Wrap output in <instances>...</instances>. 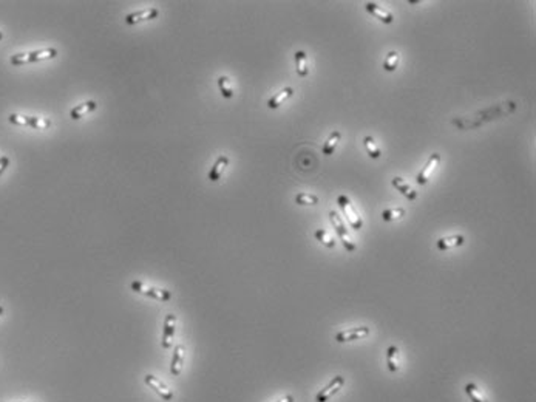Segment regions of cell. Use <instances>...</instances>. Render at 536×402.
Segmentation results:
<instances>
[{
  "label": "cell",
  "instance_id": "4316f807",
  "mask_svg": "<svg viewBox=\"0 0 536 402\" xmlns=\"http://www.w3.org/2000/svg\"><path fill=\"white\" fill-rule=\"evenodd\" d=\"M314 235H316V239H317L325 248H328V249H334V248H336V240H334L325 229H317V231L314 232Z\"/></svg>",
  "mask_w": 536,
  "mask_h": 402
},
{
  "label": "cell",
  "instance_id": "ba28073f",
  "mask_svg": "<svg viewBox=\"0 0 536 402\" xmlns=\"http://www.w3.org/2000/svg\"><path fill=\"white\" fill-rule=\"evenodd\" d=\"M144 382H145L161 399H164V400H172V399H173V391H172L162 380H159L156 376H153V374H145Z\"/></svg>",
  "mask_w": 536,
  "mask_h": 402
},
{
  "label": "cell",
  "instance_id": "ac0fdd59",
  "mask_svg": "<svg viewBox=\"0 0 536 402\" xmlns=\"http://www.w3.org/2000/svg\"><path fill=\"white\" fill-rule=\"evenodd\" d=\"M340 139H342V132H340V130H332V132L329 133L328 139L325 141L323 147H322V153H323L325 156L334 155V152H336V149H337Z\"/></svg>",
  "mask_w": 536,
  "mask_h": 402
},
{
  "label": "cell",
  "instance_id": "603a6c76",
  "mask_svg": "<svg viewBox=\"0 0 536 402\" xmlns=\"http://www.w3.org/2000/svg\"><path fill=\"white\" fill-rule=\"evenodd\" d=\"M363 144H365V149H366V153L369 155V158H373V159H379L380 158V155H382V150H380V147L376 144V141H374V138L373 136H365L363 138Z\"/></svg>",
  "mask_w": 536,
  "mask_h": 402
},
{
  "label": "cell",
  "instance_id": "484cf974",
  "mask_svg": "<svg viewBox=\"0 0 536 402\" xmlns=\"http://www.w3.org/2000/svg\"><path fill=\"white\" fill-rule=\"evenodd\" d=\"M405 217V209L403 208H390L382 212V220L383 222H396Z\"/></svg>",
  "mask_w": 536,
  "mask_h": 402
},
{
  "label": "cell",
  "instance_id": "d6986e66",
  "mask_svg": "<svg viewBox=\"0 0 536 402\" xmlns=\"http://www.w3.org/2000/svg\"><path fill=\"white\" fill-rule=\"evenodd\" d=\"M465 242L464 235H448V237H442L437 240V249L439 251H448V249H453V248H457V246H462Z\"/></svg>",
  "mask_w": 536,
  "mask_h": 402
},
{
  "label": "cell",
  "instance_id": "5b68a950",
  "mask_svg": "<svg viewBox=\"0 0 536 402\" xmlns=\"http://www.w3.org/2000/svg\"><path fill=\"white\" fill-rule=\"evenodd\" d=\"M10 122L14 125H25V127H33L36 130H47L51 127V121L47 118H38V116H24V115H10Z\"/></svg>",
  "mask_w": 536,
  "mask_h": 402
},
{
  "label": "cell",
  "instance_id": "f1b7e54d",
  "mask_svg": "<svg viewBox=\"0 0 536 402\" xmlns=\"http://www.w3.org/2000/svg\"><path fill=\"white\" fill-rule=\"evenodd\" d=\"M8 166H10V158H8V156H2V158H0V176H2V173L7 170Z\"/></svg>",
  "mask_w": 536,
  "mask_h": 402
},
{
  "label": "cell",
  "instance_id": "6da1fadb",
  "mask_svg": "<svg viewBox=\"0 0 536 402\" xmlns=\"http://www.w3.org/2000/svg\"><path fill=\"white\" fill-rule=\"evenodd\" d=\"M56 56H58V50L50 47V48H44V50H36V51L14 54V56H11L10 62H11V65H24V64H33V62L54 59Z\"/></svg>",
  "mask_w": 536,
  "mask_h": 402
},
{
  "label": "cell",
  "instance_id": "30bf717a",
  "mask_svg": "<svg viewBox=\"0 0 536 402\" xmlns=\"http://www.w3.org/2000/svg\"><path fill=\"white\" fill-rule=\"evenodd\" d=\"M159 16V10L158 8H147V10H141V11H135L125 16V22L127 25H136L141 24L144 21H153Z\"/></svg>",
  "mask_w": 536,
  "mask_h": 402
},
{
  "label": "cell",
  "instance_id": "7402d4cb",
  "mask_svg": "<svg viewBox=\"0 0 536 402\" xmlns=\"http://www.w3.org/2000/svg\"><path fill=\"white\" fill-rule=\"evenodd\" d=\"M386 363H388L390 371L396 373L399 370V348L396 345L388 346V350H386Z\"/></svg>",
  "mask_w": 536,
  "mask_h": 402
},
{
  "label": "cell",
  "instance_id": "7c38bea8",
  "mask_svg": "<svg viewBox=\"0 0 536 402\" xmlns=\"http://www.w3.org/2000/svg\"><path fill=\"white\" fill-rule=\"evenodd\" d=\"M175 328H176V316L175 314H167L164 319V330H162V348H170L175 336Z\"/></svg>",
  "mask_w": 536,
  "mask_h": 402
},
{
  "label": "cell",
  "instance_id": "e0dca14e",
  "mask_svg": "<svg viewBox=\"0 0 536 402\" xmlns=\"http://www.w3.org/2000/svg\"><path fill=\"white\" fill-rule=\"evenodd\" d=\"M292 95H294V88L292 87H286V88L280 90L277 95H274L269 101H267V107H269L271 110H275L280 105H283L289 98H292Z\"/></svg>",
  "mask_w": 536,
  "mask_h": 402
},
{
  "label": "cell",
  "instance_id": "cb8c5ba5",
  "mask_svg": "<svg viewBox=\"0 0 536 402\" xmlns=\"http://www.w3.org/2000/svg\"><path fill=\"white\" fill-rule=\"evenodd\" d=\"M399 61H400V54L397 51H390L383 61V70L388 71V73H393L397 70L399 67Z\"/></svg>",
  "mask_w": 536,
  "mask_h": 402
},
{
  "label": "cell",
  "instance_id": "7a4b0ae2",
  "mask_svg": "<svg viewBox=\"0 0 536 402\" xmlns=\"http://www.w3.org/2000/svg\"><path fill=\"white\" fill-rule=\"evenodd\" d=\"M337 205L340 206V209H342L343 215L346 217L348 223L351 225V228H353L354 231H360V229L363 228V220H362V217L359 215V212L356 211L354 205L351 203V199H349L346 195L342 193V195L337 196Z\"/></svg>",
  "mask_w": 536,
  "mask_h": 402
},
{
  "label": "cell",
  "instance_id": "83f0119b",
  "mask_svg": "<svg viewBox=\"0 0 536 402\" xmlns=\"http://www.w3.org/2000/svg\"><path fill=\"white\" fill-rule=\"evenodd\" d=\"M465 393L470 396L471 402H487V397L482 394V391L476 387V383H467Z\"/></svg>",
  "mask_w": 536,
  "mask_h": 402
},
{
  "label": "cell",
  "instance_id": "d4e9b609",
  "mask_svg": "<svg viewBox=\"0 0 536 402\" xmlns=\"http://www.w3.org/2000/svg\"><path fill=\"white\" fill-rule=\"evenodd\" d=\"M218 88H219L223 98H226V99H230L235 95L233 88H232V82H230V79L227 76H219L218 78Z\"/></svg>",
  "mask_w": 536,
  "mask_h": 402
},
{
  "label": "cell",
  "instance_id": "8992f818",
  "mask_svg": "<svg viewBox=\"0 0 536 402\" xmlns=\"http://www.w3.org/2000/svg\"><path fill=\"white\" fill-rule=\"evenodd\" d=\"M371 333V328L368 326H359V328H349V330H343V331H339L336 334V340L339 343H345V342H353V340H360V339H365L368 337Z\"/></svg>",
  "mask_w": 536,
  "mask_h": 402
},
{
  "label": "cell",
  "instance_id": "2e32d148",
  "mask_svg": "<svg viewBox=\"0 0 536 402\" xmlns=\"http://www.w3.org/2000/svg\"><path fill=\"white\" fill-rule=\"evenodd\" d=\"M182 363H184V346L182 345H176L175 351H173V357L170 362V374L172 376H179L181 370H182Z\"/></svg>",
  "mask_w": 536,
  "mask_h": 402
},
{
  "label": "cell",
  "instance_id": "9c48e42d",
  "mask_svg": "<svg viewBox=\"0 0 536 402\" xmlns=\"http://www.w3.org/2000/svg\"><path fill=\"white\" fill-rule=\"evenodd\" d=\"M343 385H345V377H343V376H336V377H332L331 382H329L323 390H320V391L317 393L316 400H317V402H328Z\"/></svg>",
  "mask_w": 536,
  "mask_h": 402
},
{
  "label": "cell",
  "instance_id": "4fadbf2b",
  "mask_svg": "<svg viewBox=\"0 0 536 402\" xmlns=\"http://www.w3.org/2000/svg\"><path fill=\"white\" fill-rule=\"evenodd\" d=\"M229 162H230V159H229V156H226V155H219L218 158H216V161L213 162V166H212V169H210V172H209V179L212 181V182H216L218 179H221V176H223V173H224V170H226V167L229 166Z\"/></svg>",
  "mask_w": 536,
  "mask_h": 402
},
{
  "label": "cell",
  "instance_id": "8fae6325",
  "mask_svg": "<svg viewBox=\"0 0 536 402\" xmlns=\"http://www.w3.org/2000/svg\"><path fill=\"white\" fill-rule=\"evenodd\" d=\"M365 10H366L373 17L379 19L380 22H383V24H386V25H391V24L394 22L393 13L388 11V10H385L383 7L374 4V2H366V4H365Z\"/></svg>",
  "mask_w": 536,
  "mask_h": 402
},
{
  "label": "cell",
  "instance_id": "5bb4252c",
  "mask_svg": "<svg viewBox=\"0 0 536 402\" xmlns=\"http://www.w3.org/2000/svg\"><path fill=\"white\" fill-rule=\"evenodd\" d=\"M391 184H393V187H396L406 199H410V201H414L417 196H419V192L417 190H414L403 178H400V176H394L393 179H391Z\"/></svg>",
  "mask_w": 536,
  "mask_h": 402
},
{
  "label": "cell",
  "instance_id": "277c9868",
  "mask_svg": "<svg viewBox=\"0 0 536 402\" xmlns=\"http://www.w3.org/2000/svg\"><path fill=\"white\" fill-rule=\"evenodd\" d=\"M130 289L138 293V294H142V296H147L150 299H155L158 302H169L172 299V293L167 291V289H162V288H155V286H150V285H145L142 283L141 280H135L130 283Z\"/></svg>",
  "mask_w": 536,
  "mask_h": 402
},
{
  "label": "cell",
  "instance_id": "52a82bcc",
  "mask_svg": "<svg viewBox=\"0 0 536 402\" xmlns=\"http://www.w3.org/2000/svg\"><path fill=\"white\" fill-rule=\"evenodd\" d=\"M439 162H440V155H439L437 152L431 153V155L428 156V159H427V162H425L423 169H422V170L417 173V176H416L417 184H420V186L427 184V182H428V179L431 178L433 172H434V170H436V167L439 166Z\"/></svg>",
  "mask_w": 536,
  "mask_h": 402
},
{
  "label": "cell",
  "instance_id": "44dd1931",
  "mask_svg": "<svg viewBox=\"0 0 536 402\" xmlns=\"http://www.w3.org/2000/svg\"><path fill=\"white\" fill-rule=\"evenodd\" d=\"M294 201L299 206H316L319 205V196L314 193H308V192H300L295 195Z\"/></svg>",
  "mask_w": 536,
  "mask_h": 402
},
{
  "label": "cell",
  "instance_id": "4dcf8cb0",
  "mask_svg": "<svg viewBox=\"0 0 536 402\" xmlns=\"http://www.w3.org/2000/svg\"><path fill=\"white\" fill-rule=\"evenodd\" d=\"M4 311H5V309H4V306H2V305H0V316H2V314H4Z\"/></svg>",
  "mask_w": 536,
  "mask_h": 402
},
{
  "label": "cell",
  "instance_id": "1f68e13d",
  "mask_svg": "<svg viewBox=\"0 0 536 402\" xmlns=\"http://www.w3.org/2000/svg\"><path fill=\"white\" fill-rule=\"evenodd\" d=\"M2 39H4V33H2V31H0V41H2Z\"/></svg>",
  "mask_w": 536,
  "mask_h": 402
},
{
  "label": "cell",
  "instance_id": "3957f363",
  "mask_svg": "<svg viewBox=\"0 0 536 402\" xmlns=\"http://www.w3.org/2000/svg\"><path fill=\"white\" fill-rule=\"evenodd\" d=\"M329 222H331V225L334 226V229H336V232H337V235H339V239H340L343 248H345L348 252L357 251V245L354 243V240H353L351 235L348 234V229H346V226H345L342 217H340L336 211H331V212H329Z\"/></svg>",
  "mask_w": 536,
  "mask_h": 402
},
{
  "label": "cell",
  "instance_id": "9a60e30c",
  "mask_svg": "<svg viewBox=\"0 0 536 402\" xmlns=\"http://www.w3.org/2000/svg\"><path fill=\"white\" fill-rule=\"evenodd\" d=\"M96 108H98V102L96 101H85V102H82V104H79V105H76L75 108L70 110V118L78 121V119L84 118L85 115L95 112Z\"/></svg>",
  "mask_w": 536,
  "mask_h": 402
},
{
  "label": "cell",
  "instance_id": "ffe728a7",
  "mask_svg": "<svg viewBox=\"0 0 536 402\" xmlns=\"http://www.w3.org/2000/svg\"><path fill=\"white\" fill-rule=\"evenodd\" d=\"M294 59H295V70H297V75L300 78H306L309 75V68H308V54L300 50V51H295L294 54Z\"/></svg>",
  "mask_w": 536,
  "mask_h": 402
},
{
  "label": "cell",
  "instance_id": "f546056e",
  "mask_svg": "<svg viewBox=\"0 0 536 402\" xmlns=\"http://www.w3.org/2000/svg\"><path fill=\"white\" fill-rule=\"evenodd\" d=\"M277 402H294V396L288 394V396L282 397V399H280V400H277Z\"/></svg>",
  "mask_w": 536,
  "mask_h": 402
}]
</instances>
